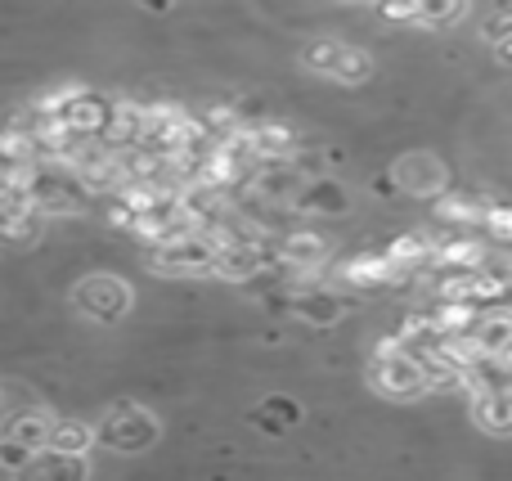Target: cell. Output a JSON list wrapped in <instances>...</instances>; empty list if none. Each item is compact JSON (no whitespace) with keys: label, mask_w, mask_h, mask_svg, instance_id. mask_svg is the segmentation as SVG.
<instances>
[{"label":"cell","mask_w":512,"mask_h":481,"mask_svg":"<svg viewBox=\"0 0 512 481\" xmlns=\"http://www.w3.org/2000/svg\"><path fill=\"white\" fill-rule=\"evenodd\" d=\"M216 243L207 234H180V239L153 243V270L162 275H212Z\"/></svg>","instance_id":"6da1fadb"},{"label":"cell","mask_w":512,"mask_h":481,"mask_svg":"<svg viewBox=\"0 0 512 481\" xmlns=\"http://www.w3.org/2000/svg\"><path fill=\"white\" fill-rule=\"evenodd\" d=\"M373 383L382 387L387 396H418L432 387V378H427V365L414 356V351H391V356H378V365H373Z\"/></svg>","instance_id":"7a4b0ae2"},{"label":"cell","mask_w":512,"mask_h":481,"mask_svg":"<svg viewBox=\"0 0 512 481\" xmlns=\"http://www.w3.org/2000/svg\"><path fill=\"white\" fill-rule=\"evenodd\" d=\"M99 441L113 450H149L153 441H158V419L144 410H131V405H117L113 414H108V423L99 428Z\"/></svg>","instance_id":"3957f363"},{"label":"cell","mask_w":512,"mask_h":481,"mask_svg":"<svg viewBox=\"0 0 512 481\" xmlns=\"http://www.w3.org/2000/svg\"><path fill=\"white\" fill-rule=\"evenodd\" d=\"M72 302H77L81 311L90 315V320H117V315H126V302H131V293H126L122 279L95 275V279H86V284H77Z\"/></svg>","instance_id":"277c9868"},{"label":"cell","mask_w":512,"mask_h":481,"mask_svg":"<svg viewBox=\"0 0 512 481\" xmlns=\"http://www.w3.org/2000/svg\"><path fill=\"white\" fill-rule=\"evenodd\" d=\"M113 113H117V104H108V99L77 90V99L68 104V113H63V117L72 122V131H77L81 140H99V135L113 126Z\"/></svg>","instance_id":"5b68a950"},{"label":"cell","mask_w":512,"mask_h":481,"mask_svg":"<svg viewBox=\"0 0 512 481\" xmlns=\"http://www.w3.org/2000/svg\"><path fill=\"white\" fill-rule=\"evenodd\" d=\"M342 275H346V284H351V288H387V284H396V279H400V266L387 257V248H382V252L351 257L342 266Z\"/></svg>","instance_id":"8992f818"},{"label":"cell","mask_w":512,"mask_h":481,"mask_svg":"<svg viewBox=\"0 0 512 481\" xmlns=\"http://www.w3.org/2000/svg\"><path fill=\"white\" fill-rule=\"evenodd\" d=\"M346 297L328 293V288H301L297 297H292V311L301 315L306 324H319V329H328V324H337L346 315Z\"/></svg>","instance_id":"52a82bcc"},{"label":"cell","mask_w":512,"mask_h":481,"mask_svg":"<svg viewBox=\"0 0 512 481\" xmlns=\"http://www.w3.org/2000/svg\"><path fill=\"white\" fill-rule=\"evenodd\" d=\"M297 203V212H315V216H342L346 207H351V198H346V189L337 185V180H306L301 185V194L292 198Z\"/></svg>","instance_id":"ba28073f"},{"label":"cell","mask_w":512,"mask_h":481,"mask_svg":"<svg viewBox=\"0 0 512 481\" xmlns=\"http://www.w3.org/2000/svg\"><path fill=\"white\" fill-rule=\"evenodd\" d=\"M328 257V243L319 234H306V230H288L279 239V266H292V270H306V266H319Z\"/></svg>","instance_id":"9c48e42d"},{"label":"cell","mask_w":512,"mask_h":481,"mask_svg":"<svg viewBox=\"0 0 512 481\" xmlns=\"http://www.w3.org/2000/svg\"><path fill=\"white\" fill-rule=\"evenodd\" d=\"M472 342H477L481 356H499V360H512V315L499 311V315H486V320L472 329Z\"/></svg>","instance_id":"30bf717a"},{"label":"cell","mask_w":512,"mask_h":481,"mask_svg":"<svg viewBox=\"0 0 512 481\" xmlns=\"http://www.w3.org/2000/svg\"><path fill=\"white\" fill-rule=\"evenodd\" d=\"M477 419L490 432H512V387H495V392L477 396Z\"/></svg>","instance_id":"8fae6325"},{"label":"cell","mask_w":512,"mask_h":481,"mask_svg":"<svg viewBox=\"0 0 512 481\" xmlns=\"http://www.w3.org/2000/svg\"><path fill=\"white\" fill-rule=\"evenodd\" d=\"M50 428H54V423L45 419V414H23V419L9 423V437L27 441L32 450H50Z\"/></svg>","instance_id":"7c38bea8"},{"label":"cell","mask_w":512,"mask_h":481,"mask_svg":"<svg viewBox=\"0 0 512 481\" xmlns=\"http://www.w3.org/2000/svg\"><path fill=\"white\" fill-rule=\"evenodd\" d=\"M441 167H436V162H418V158H409L405 167H400V185H409V189H427V194H436V189H441Z\"/></svg>","instance_id":"4fadbf2b"},{"label":"cell","mask_w":512,"mask_h":481,"mask_svg":"<svg viewBox=\"0 0 512 481\" xmlns=\"http://www.w3.org/2000/svg\"><path fill=\"white\" fill-rule=\"evenodd\" d=\"M90 446V428L81 423H54L50 428V450H63V455H86Z\"/></svg>","instance_id":"5bb4252c"},{"label":"cell","mask_w":512,"mask_h":481,"mask_svg":"<svg viewBox=\"0 0 512 481\" xmlns=\"http://www.w3.org/2000/svg\"><path fill=\"white\" fill-rule=\"evenodd\" d=\"M32 468H36V473H45V477H68V481L86 477L81 455H63V450H50V459H41V464H32Z\"/></svg>","instance_id":"9a60e30c"},{"label":"cell","mask_w":512,"mask_h":481,"mask_svg":"<svg viewBox=\"0 0 512 481\" xmlns=\"http://www.w3.org/2000/svg\"><path fill=\"white\" fill-rule=\"evenodd\" d=\"M32 455L36 450L27 446V441H18V437H0V468H9V473H27L32 468Z\"/></svg>","instance_id":"2e32d148"},{"label":"cell","mask_w":512,"mask_h":481,"mask_svg":"<svg viewBox=\"0 0 512 481\" xmlns=\"http://www.w3.org/2000/svg\"><path fill=\"white\" fill-rule=\"evenodd\" d=\"M369 68H373V63H369V54H364V50H346V45H342V54H337V72H333V77H342V81H351V86H355V81H364V77H369Z\"/></svg>","instance_id":"e0dca14e"},{"label":"cell","mask_w":512,"mask_h":481,"mask_svg":"<svg viewBox=\"0 0 512 481\" xmlns=\"http://www.w3.org/2000/svg\"><path fill=\"white\" fill-rule=\"evenodd\" d=\"M337 54H342V45H333V41H315V45H306V68H315V72H337Z\"/></svg>","instance_id":"ac0fdd59"},{"label":"cell","mask_w":512,"mask_h":481,"mask_svg":"<svg viewBox=\"0 0 512 481\" xmlns=\"http://www.w3.org/2000/svg\"><path fill=\"white\" fill-rule=\"evenodd\" d=\"M481 230H486L490 239H499V243H508V248H512V207H486Z\"/></svg>","instance_id":"d6986e66"},{"label":"cell","mask_w":512,"mask_h":481,"mask_svg":"<svg viewBox=\"0 0 512 481\" xmlns=\"http://www.w3.org/2000/svg\"><path fill=\"white\" fill-rule=\"evenodd\" d=\"M481 32H486V41H495V45H504V41H512V5H504V9H495V14L481 23Z\"/></svg>","instance_id":"ffe728a7"},{"label":"cell","mask_w":512,"mask_h":481,"mask_svg":"<svg viewBox=\"0 0 512 481\" xmlns=\"http://www.w3.org/2000/svg\"><path fill=\"white\" fill-rule=\"evenodd\" d=\"M261 410H270L279 423H301V405L292 401V396H265Z\"/></svg>","instance_id":"44dd1931"},{"label":"cell","mask_w":512,"mask_h":481,"mask_svg":"<svg viewBox=\"0 0 512 481\" xmlns=\"http://www.w3.org/2000/svg\"><path fill=\"white\" fill-rule=\"evenodd\" d=\"M373 5H378L382 14L391 18V23H409V18H423L418 0H373Z\"/></svg>","instance_id":"7402d4cb"},{"label":"cell","mask_w":512,"mask_h":481,"mask_svg":"<svg viewBox=\"0 0 512 481\" xmlns=\"http://www.w3.org/2000/svg\"><path fill=\"white\" fill-rule=\"evenodd\" d=\"M418 9H423L427 23H450V18L463 9V0H418Z\"/></svg>","instance_id":"603a6c76"},{"label":"cell","mask_w":512,"mask_h":481,"mask_svg":"<svg viewBox=\"0 0 512 481\" xmlns=\"http://www.w3.org/2000/svg\"><path fill=\"white\" fill-rule=\"evenodd\" d=\"M135 5H144V9H149V14H167V9L176 5V0H135Z\"/></svg>","instance_id":"cb8c5ba5"},{"label":"cell","mask_w":512,"mask_h":481,"mask_svg":"<svg viewBox=\"0 0 512 481\" xmlns=\"http://www.w3.org/2000/svg\"><path fill=\"white\" fill-rule=\"evenodd\" d=\"M499 59H504V63H512V41H504V45H499Z\"/></svg>","instance_id":"d4e9b609"}]
</instances>
